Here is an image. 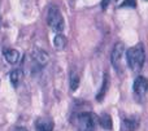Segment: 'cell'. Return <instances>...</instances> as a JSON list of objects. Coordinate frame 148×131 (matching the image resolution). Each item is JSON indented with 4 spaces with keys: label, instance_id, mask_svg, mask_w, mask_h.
Instances as JSON below:
<instances>
[{
    "label": "cell",
    "instance_id": "cell-3",
    "mask_svg": "<svg viewBox=\"0 0 148 131\" xmlns=\"http://www.w3.org/2000/svg\"><path fill=\"white\" fill-rule=\"evenodd\" d=\"M47 23L52 30L61 33L65 27V22H64V17H62L61 12L57 7H49L48 13H47Z\"/></svg>",
    "mask_w": 148,
    "mask_h": 131
},
{
    "label": "cell",
    "instance_id": "cell-13",
    "mask_svg": "<svg viewBox=\"0 0 148 131\" xmlns=\"http://www.w3.org/2000/svg\"><path fill=\"white\" fill-rule=\"evenodd\" d=\"M100 125H101V127L103 129H105V130H110L112 129V126H113V123H112V117L109 116V114H107V113H103L101 116H100Z\"/></svg>",
    "mask_w": 148,
    "mask_h": 131
},
{
    "label": "cell",
    "instance_id": "cell-15",
    "mask_svg": "<svg viewBox=\"0 0 148 131\" xmlns=\"http://www.w3.org/2000/svg\"><path fill=\"white\" fill-rule=\"evenodd\" d=\"M121 8H136V0H125L121 4Z\"/></svg>",
    "mask_w": 148,
    "mask_h": 131
},
{
    "label": "cell",
    "instance_id": "cell-4",
    "mask_svg": "<svg viewBox=\"0 0 148 131\" xmlns=\"http://www.w3.org/2000/svg\"><path fill=\"white\" fill-rule=\"evenodd\" d=\"M123 52H125V44L123 43H117L114 47H113L112 55H110V61H112V65L114 66V69H117L120 72L121 69V60H122Z\"/></svg>",
    "mask_w": 148,
    "mask_h": 131
},
{
    "label": "cell",
    "instance_id": "cell-1",
    "mask_svg": "<svg viewBox=\"0 0 148 131\" xmlns=\"http://www.w3.org/2000/svg\"><path fill=\"white\" fill-rule=\"evenodd\" d=\"M126 61L131 70L134 72H140L143 69L144 61H146V52L142 44L131 47L126 51Z\"/></svg>",
    "mask_w": 148,
    "mask_h": 131
},
{
    "label": "cell",
    "instance_id": "cell-10",
    "mask_svg": "<svg viewBox=\"0 0 148 131\" xmlns=\"http://www.w3.org/2000/svg\"><path fill=\"white\" fill-rule=\"evenodd\" d=\"M22 77H23V73H22V70H20V69H14L10 72L9 81L13 85V87H18V85H20L21 81H22Z\"/></svg>",
    "mask_w": 148,
    "mask_h": 131
},
{
    "label": "cell",
    "instance_id": "cell-9",
    "mask_svg": "<svg viewBox=\"0 0 148 131\" xmlns=\"http://www.w3.org/2000/svg\"><path fill=\"white\" fill-rule=\"evenodd\" d=\"M139 127V121L136 118H125L122 121L123 131H135Z\"/></svg>",
    "mask_w": 148,
    "mask_h": 131
},
{
    "label": "cell",
    "instance_id": "cell-7",
    "mask_svg": "<svg viewBox=\"0 0 148 131\" xmlns=\"http://www.w3.org/2000/svg\"><path fill=\"white\" fill-rule=\"evenodd\" d=\"M36 131H53V122L49 118H39L35 123Z\"/></svg>",
    "mask_w": 148,
    "mask_h": 131
},
{
    "label": "cell",
    "instance_id": "cell-6",
    "mask_svg": "<svg viewBox=\"0 0 148 131\" xmlns=\"http://www.w3.org/2000/svg\"><path fill=\"white\" fill-rule=\"evenodd\" d=\"M31 59L36 62L38 66H46L49 61V56L47 52L42 51V49H34L31 52Z\"/></svg>",
    "mask_w": 148,
    "mask_h": 131
},
{
    "label": "cell",
    "instance_id": "cell-19",
    "mask_svg": "<svg viewBox=\"0 0 148 131\" xmlns=\"http://www.w3.org/2000/svg\"><path fill=\"white\" fill-rule=\"evenodd\" d=\"M146 1H148V0H146Z\"/></svg>",
    "mask_w": 148,
    "mask_h": 131
},
{
    "label": "cell",
    "instance_id": "cell-17",
    "mask_svg": "<svg viewBox=\"0 0 148 131\" xmlns=\"http://www.w3.org/2000/svg\"><path fill=\"white\" fill-rule=\"evenodd\" d=\"M13 131H27V129H25V127H21V126H18V127H16Z\"/></svg>",
    "mask_w": 148,
    "mask_h": 131
},
{
    "label": "cell",
    "instance_id": "cell-18",
    "mask_svg": "<svg viewBox=\"0 0 148 131\" xmlns=\"http://www.w3.org/2000/svg\"><path fill=\"white\" fill-rule=\"evenodd\" d=\"M114 1H117V0H114Z\"/></svg>",
    "mask_w": 148,
    "mask_h": 131
},
{
    "label": "cell",
    "instance_id": "cell-12",
    "mask_svg": "<svg viewBox=\"0 0 148 131\" xmlns=\"http://www.w3.org/2000/svg\"><path fill=\"white\" fill-rule=\"evenodd\" d=\"M66 44H68V40H66V38H65V35H62V34H57L53 38V46H55V48L59 49V51L64 49L65 47H66Z\"/></svg>",
    "mask_w": 148,
    "mask_h": 131
},
{
    "label": "cell",
    "instance_id": "cell-8",
    "mask_svg": "<svg viewBox=\"0 0 148 131\" xmlns=\"http://www.w3.org/2000/svg\"><path fill=\"white\" fill-rule=\"evenodd\" d=\"M3 55H4V59L7 60V62L9 64H17L20 61V52L16 49H5Z\"/></svg>",
    "mask_w": 148,
    "mask_h": 131
},
{
    "label": "cell",
    "instance_id": "cell-2",
    "mask_svg": "<svg viewBox=\"0 0 148 131\" xmlns=\"http://www.w3.org/2000/svg\"><path fill=\"white\" fill-rule=\"evenodd\" d=\"M72 123L78 131H94L95 129L94 116L88 112L75 113L72 117Z\"/></svg>",
    "mask_w": 148,
    "mask_h": 131
},
{
    "label": "cell",
    "instance_id": "cell-11",
    "mask_svg": "<svg viewBox=\"0 0 148 131\" xmlns=\"http://www.w3.org/2000/svg\"><path fill=\"white\" fill-rule=\"evenodd\" d=\"M108 87H109V75H108L107 73H105L104 77H103V85H101V88H100L99 93L96 95L97 101H101V100H103V98L105 96V93H107V91H108Z\"/></svg>",
    "mask_w": 148,
    "mask_h": 131
},
{
    "label": "cell",
    "instance_id": "cell-14",
    "mask_svg": "<svg viewBox=\"0 0 148 131\" xmlns=\"http://www.w3.org/2000/svg\"><path fill=\"white\" fill-rule=\"evenodd\" d=\"M79 86V74L77 72H72L70 74V90L75 91Z\"/></svg>",
    "mask_w": 148,
    "mask_h": 131
},
{
    "label": "cell",
    "instance_id": "cell-5",
    "mask_svg": "<svg viewBox=\"0 0 148 131\" xmlns=\"http://www.w3.org/2000/svg\"><path fill=\"white\" fill-rule=\"evenodd\" d=\"M134 88V93H135L138 98H143L147 95L148 92V79L143 75H139L135 78V82L133 85Z\"/></svg>",
    "mask_w": 148,
    "mask_h": 131
},
{
    "label": "cell",
    "instance_id": "cell-16",
    "mask_svg": "<svg viewBox=\"0 0 148 131\" xmlns=\"http://www.w3.org/2000/svg\"><path fill=\"white\" fill-rule=\"evenodd\" d=\"M109 1L110 0H101V8L103 9H107L108 5H109Z\"/></svg>",
    "mask_w": 148,
    "mask_h": 131
}]
</instances>
